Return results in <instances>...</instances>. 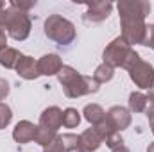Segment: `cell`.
Segmentation results:
<instances>
[{"label": "cell", "mask_w": 154, "mask_h": 152, "mask_svg": "<svg viewBox=\"0 0 154 152\" xmlns=\"http://www.w3.org/2000/svg\"><path fill=\"white\" fill-rule=\"evenodd\" d=\"M116 7L122 22V39L127 45H142L147 32L143 20L151 13V4L145 0H122Z\"/></svg>", "instance_id": "1"}, {"label": "cell", "mask_w": 154, "mask_h": 152, "mask_svg": "<svg viewBox=\"0 0 154 152\" xmlns=\"http://www.w3.org/2000/svg\"><path fill=\"white\" fill-rule=\"evenodd\" d=\"M57 79L63 84L65 95L70 97V99H77V97L99 91V82L93 77L81 75V74H77L72 66H65L63 65V68L57 74Z\"/></svg>", "instance_id": "2"}, {"label": "cell", "mask_w": 154, "mask_h": 152, "mask_svg": "<svg viewBox=\"0 0 154 152\" xmlns=\"http://www.w3.org/2000/svg\"><path fill=\"white\" fill-rule=\"evenodd\" d=\"M4 29H7L9 36L16 41H23L31 34V18L27 11L16 9L13 5L5 7V23Z\"/></svg>", "instance_id": "3"}, {"label": "cell", "mask_w": 154, "mask_h": 152, "mask_svg": "<svg viewBox=\"0 0 154 152\" xmlns=\"http://www.w3.org/2000/svg\"><path fill=\"white\" fill-rule=\"evenodd\" d=\"M45 34L59 45H70L75 39V27L70 20L59 14H52L45 20Z\"/></svg>", "instance_id": "4"}, {"label": "cell", "mask_w": 154, "mask_h": 152, "mask_svg": "<svg viewBox=\"0 0 154 152\" xmlns=\"http://www.w3.org/2000/svg\"><path fill=\"white\" fill-rule=\"evenodd\" d=\"M102 57H104V63L113 66V68H116V66L127 68L134 61V57H138V54L131 48V45H127L122 39V36H118L106 47Z\"/></svg>", "instance_id": "5"}, {"label": "cell", "mask_w": 154, "mask_h": 152, "mask_svg": "<svg viewBox=\"0 0 154 152\" xmlns=\"http://www.w3.org/2000/svg\"><path fill=\"white\" fill-rule=\"evenodd\" d=\"M129 72L131 81L140 88V90H152L154 88V68L151 63L143 61L140 56L134 57V61L125 68Z\"/></svg>", "instance_id": "6"}, {"label": "cell", "mask_w": 154, "mask_h": 152, "mask_svg": "<svg viewBox=\"0 0 154 152\" xmlns=\"http://www.w3.org/2000/svg\"><path fill=\"white\" fill-rule=\"evenodd\" d=\"M113 9V4L111 2H104V0H99V2H91L88 4V11L82 14V20L86 23H99V22H104L109 13Z\"/></svg>", "instance_id": "7"}, {"label": "cell", "mask_w": 154, "mask_h": 152, "mask_svg": "<svg viewBox=\"0 0 154 152\" xmlns=\"http://www.w3.org/2000/svg\"><path fill=\"white\" fill-rule=\"evenodd\" d=\"M106 120L120 132V131H124V129H127L131 125V113L122 106H113L106 113Z\"/></svg>", "instance_id": "8"}, {"label": "cell", "mask_w": 154, "mask_h": 152, "mask_svg": "<svg viewBox=\"0 0 154 152\" xmlns=\"http://www.w3.org/2000/svg\"><path fill=\"white\" fill-rule=\"evenodd\" d=\"M39 125L45 129H50V131H57L63 125V111L56 106L47 108L39 116Z\"/></svg>", "instance_id": "9"}, {"label": "cell", "mask_w": 154, "mask_h": 152, "mask_svg": "<svg viewBox=\"0 0 154 152\" xmlns=\"http://www.w3.org/2000/svg\"><path fill=\"white\" fill-rule=\"evenodd\" d=\"M14 68H16L18 75L27 79V81H32V79H38L39 77L38 61H34V57H31V56H22Z\"/></svg>", "instance_id": "10"}, {"label": "cell", "mask_w": 154, "mask_h": 152, "mask_svg": "<svg viewBox=\"0 0 154 152\" xmlns=\"http://www.w3.org/2000/svg\"><path fill=\"white\" fill-rule=\"evenodd\" d=\"M63 68V61L56 54H47L38 61V70L39 75H56Z\"/></svg>", "instance_id": "11"}, {"label": "cell", "mask_w": 154, "mask_h": 152, "mask_svg": "<svg viewBox=\"0 0 154 152\" xmlns=\"http://www.w3.org/2000/svg\"><path fill=\"white\" fill-rule=\"evenodd\" d=\"M36 127L38 125H34V123H31L27 120L18 122L16 127H14V131H13L14 141H18V143H29V141H32L34 136H36Z\"/></svg>", "instance_id": "12"}, {"label": "cell", "mask_w": 154, "mask_h": 152, "mask_svg": "<svg viewBox=\"0 0 154 152\" xmlns=\"http://www.w3.org/2000/svg\"><path fill=\"white\" fill-rule=\"evenodd\" d=\"M100 143H102V140L95 129H86L79 136V150L81 152H95L100 147Z\"/></svg>", "instance_id": "13"}, {"label": "cell", "mask_w": 154, "mask_h": 152, "mask_svg": "<svg viewBox=\"0 0 154 152\" xmlns=\"http://www.w3.org/2000/svg\"><path fill=\"white\" fill-rule=\"evenodd\" d=\"M22 54L16 50V48H11V47H5L0 50V65L5 66V68H14L16 63L20 61Z\"/></svg>", "instance_id": "14"}, {"label": "cell", "mask_w": 154, "mask_h": 152, "mask_svg": "<svg viewBox=\"0 0 154 152\" xmlns=\"http://www.w3.org/2000/svg\"><path fill=\"white\" fill-rule=\"evenodd\" d=\"M84 118L90 122V123H93V127L97 125V123H100L104 118H106V113H104V109L99 106V104H88L86 108H84Z\"/></svg>", "instance_id": "15"}, {"label": "cell", "mask_w": 154, "mask_h": 152, "mask_svg": "<svg viewBox=\"0 0 154 152\" xmlns=\"http://www.w3.org/2000/svg\"><path fill=\"white\" fill-rule=\"evenodd\" d=\"M147 95L140 93V91H133L129 95V109L133 113H143L147 109Z\"/></svg>", "instance_id": "16"}, {"label": "cell", "mask_w": 154, "mask_h": 152, "mask_svg": "<svg viewBox=\"0 0 154 152\" xmlns=\"http://www.w3.org/2000/svg\"><path fill=\"white\" fill-rule=\"evenodd\" d=\"M56 138H57L56 131L45 129V127H41V125H38V127H36V136H34V141H36V143H39L43 149H45V147H48V145H50Z\"/></svg>", "instance_id": "17"}, {"label": "cell", "mask_w": 154, "mask_h": 152, "mask_svg": "<svg viewBox=\"0 0 154 152\" xmlns=\"http://www.w3.org/2000/svg\"><path fill=\"white\" fill-rule=\"evenodd\" d=\"M113 75H115V68L109 66V65H106V63H102L100 66H97V70H95V74H93V79H95L99 84H104V82L111 81Z\"/></svg>", "instance_id": "18"}, {"label": "cell", "mask_w": 154, "mask_h": 152, "mask_svg": "<svg viewBox=\"0 0 154 152\" xmlns=\"http://www.w3.org/2000/svg\"><path fill=\"white\" fill-rule=\"evenodd\" d=\"M81 123V113L74 109V108H68V109H65L63 111V125L66 127V129H74Z\"/></svg>", "instance_id": "19"}, {"label": "cell", "mask_w": 154, "mask_h": 152, "mask_svg": "<svg viewBox=\"0 0 154 152\" xmlns=\"http://www.w3.org/2000/svg\"><path fill=\"white\" fill-rule=\"evenodd\" d=\"M59 138H61V143H63L65 150H70V152L79 150V136L77 134H63Z\"/></svg>", "instance_id": "20"}, {"label": "cell", "mask_w": 154, "mask_h": 152, "mask_svg": "<svg viewBox=\"0 0 154 152\" xmlns=\"http://www.w3.org/2000/svg\"><path fill=\"white\" fill-rule=\"evenodd\" d=\"M11 118H13V111L7 104H2L0 102V129L7 127L11 123Z\"/></svg>", "instance_id": "21"}, {"label": "cell", "mask_w": 154, "mask_h": 152, "mask_svg": "<svg viewBox=\"0 0 154 152\" xmlns=\"http://www.w3.org/2000/svg\"><path fill=\"white\" fill-rule=\"evenodd\" d=\"M142 45H145V47H151L154 50V23L151 25H147V32H145V39H143V43Z\"/></svg>", "instance_id": "22"}, {"label": "cell", "mask_w": 154, "mask_h": 152, "mask_svg": "<svg viewBox=\"0 0 154 152\" xmlns=\"http://www.w3.org/2000/svg\"><path fill=\"white\" fill-rule=\"evenodd\" d=\"M43 152H65V149H63V143H61V138H59V134H57V138L48 145V147H45L43 149Z\"/></svg>", "instance_id": "23"}, {"label": "cell", "mask_w": 154, "mask_h": 152, "mask_svg": "<svg viewBox=\"0 0 154 152\" xmlns=\"http://www.w3.org/2000/svg\"><path fill=\"white\" fill-rule=\"evenodd\" d=\"M147 109H145V113H147V116H149V120H154V88L149 91V95H147Z\"/></svg>", "instance_id": "24"}, {"label": "cell", "mask_w": 154, "mask_h": 152, "mask_svg": "<svg viewBox=\"0 0 154 152\" xmlns=\"http://www.w3.org/2000/svg\"><path fill=\"white\" fill-rule=\"evenodd\" d=\"M9 5H13L16 9H22V11H29L31 7H34V2H18V0H13Z\"/></svg>", "instance_id": "25"}, {"label": "cell", "mask_w": 154, "mask_h": 152, "mask_svg": "<svg viewBox=\"0 0 154 152\" xmlns=\"http://www.w3.org/2000/svg\"><path fill=\"white\" fill-rule=\"evenodd\" d=\"M9 95V82L5 79H0V100H4Z\"/></svg>", "instance_id": "26"}, {"label": "cell", "mask_w": 154, "mask_h": 152, "mask_svg": "<svg viewBox=\"0 0 154 152\" xmlns=\"http://www.w3.org/2000/svg\"><path fill=\"white\" fill-rule=\"evenodd\" d=\"M5 43H7V38H5V32H4V31H2V29H0V50H2V48H5V47H7V45H5Z\"/></svg>", "instance_id": "27"}, {"label": "cell", "mask_w": 154, "mask_h": 152, "mask_svg": "<svg viewBox=\"0 0 154 152\" xmlns=\"http://www.w3.org/2000/svg\"><path fill=\"white\" fill-rule=\"evenodd\" d=\"M111 152H131V150L122 143V145H118V147H115V149H111Z\"/></svg>", "instance_id": "28"}, {"label": "cell", "mask_w": 154, "mask_h": 152, "mask_svg": "<svg viewBox=\"0 0 154 152\" xmlns=\"http://www.w3.org/2000/svg\"><path fill=\"white\" fill-rule=\"evenodd\" d=\"M147 152H154V143H152V145H149V149H147Z\"/></svg>", "instance_id": "29"}, {"label": "cell", "mask_w": 154, "mask_h": 152, "mask_svg": "<svg viewBox=\"0 0 154 152\" xmlns=\"http://www.w3.org/2000/svg\"><path fill=\"white\" fill-rule=\"evenodd\" d=\"M151 129H152V134H154V120H151Z\"/></svg>", "instance_id": "30"}, {"label": "cell", "mask_w": 154, "mask_h": 152, "mask_svg": "<svg viewBox=\"0 0 154 152\" xmlns=\"http://www.w3.org/2000/svg\"><path fill=\"white\" fill-rule=\"evenodd\" d=\"M2 7H5V2H0V9H2Z\"/></svg>", "instance_id": "31"}]
</instances>
